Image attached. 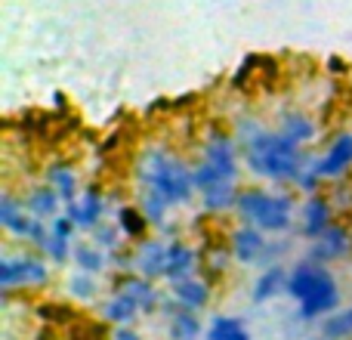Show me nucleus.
Segmentation results:
<instances>
[{
	"label": "nucleus",
	"mask_w": 352,
	"mask_h": 340,
	"mask_svg": "<svg viewBox=\"0 0 352 340\" xmlns=\"http://www.w3.org/2000/svg\"><path fill=\"white\" fill-rule=\"evenodd\" d=\"M238 140H241V155L248 161L250 173L269 182H297L300 170L312 158V155L303 152V146H297L287 136L272 134V130L260 127L254 121H241Z\"/></svg>",
	"instance_id": "f257e3e1"
},
{
	"label": "nucleus",
	"mask_w": 352,
	"mask_h": 340,
	"mask_svg": "<svg viewBox=\"0 0 352 340\" xmlns=\"http://www.w3.org/2000/svg\"><path fill=\"white\" fill-rule=\"evenodd\" d=\"M297 300V312L303 322H316V319H328L340 306V288L337 279L331 275L328 266L316 260H297L287 269V291Z\"/></svg>",
	"instance_id": "f03ea898"
},
{
	"label": "nucleus",
	"mask_w": 352,
	"mask_h": 340,
	"mask_svg": "<svg viewBox=\"0 0 352 340\" xmlns=\"http://www.w3.org/2000/svg\"><path fill=\"white\" fill-rule=\"evenodd\" d=\"M136 180H140V189H148V192L161 195L170 207H182L195 198V176L192 167L179 158V155L167 152L161 146H152L142 152L140 167H136Z\"/></svg>",
	"instance_id": "7ed1b4c3"
},
{
	"label": "nucleus",
	"mask_w": 352,
	"mask_h": 340,
	"mask_svg": "<svg viewBox=\"0 0 352 340\" xmlns=\"http://www.w3.org/2000/svg\"><path fill=\"white\" fill-rule=\"evenodd\" d=\"M235 213L244 220V226H254L269 235H281L294 226V198L281 192H269V189H241L238 195Z\"/></svg>",
	"instance_id": "20e7f679"
},
{
	"label": "nucleus",
	"mask_w": 352,
	"mask_h": 340,
	"mask_svg": "<svg viewBox=\"0 0 352 340\" xmlns=\"http://www.w3.org/2000/svg\"><path fill=\"white\" fill-rule=\"evenodd\" d=\"M195 176V192H207L223 182H238V146L229 134L223 130H210L201 146L198 164H192Z\"/></svg>",
	"instance_id": "39448f33"
},
{
	"label": "nucleus",
	"mask_w": 352,
	"mask_h": 340,
	"mask_svg": "<svg viewBox=\"0 0 352 340\" xmlns=\"http://www.w3.org/2000/svg\"><path fill=\"white\" fill-rule=\"evenodd\" d=\"M50 281V266L34 254H19L10 257L6 254L0 260V294H12V291H34L43 288Z\"/></svg>",
	"instance_id": "423d86ee"
},
{
	"label": "nucleus",
	"mask_w": 352,
	"mask_h": 340,
	"mask_svg": "<svg viewBox=\"0 0 352 340\" xmlns=\"http://www.w3.org/2000/svg\"><path fill=\"white\" fill-rule=\"evenodd\" d=\"M0 226H3L10 235L34 244L37 251L43 248V242H47V235H50V226L43 223V220H37L34 213H28L25 201L12 198L10 192L0 195Z\"/></svg>",
	"instance_id": "0eeeda50"
},
{
	"label": "nucleus",
	"mask_w": 352,
	"mask_h": 340,
	"mask_svg": "<svg viewBox=\"0 0 352 340\" xmlns=\"http://www.w3.org/2000/svg\"><path fill=\"white\" fill-rule=\"evenodd\" d=\"M105 213H109V201H105V195L99 192L96 186L84 189L78 201L65 204V217L72 220L78 229H87V232H93L99 223H105Z\"/></svg>",
	"instance_id": "6e6552de"
},
{
	"label": "nucleus",
	"mask_w": 352,
	"mask_h": 340,
	"mask_svg": "<svg viewBox=\"0 0 352 340\" xmlns=\"http://www.w3.org/2000/svg\"><path fill=\"white\" fill-rule=\"evenodd\" d=\"M229 251L244 266H266L269 238H266V232L254 229V226H238L229 238Z\"/></svg>",
	"instance_id": "1a4fd4ad"
},
{
	"label": "nucleus",
	"mask_w": 352,
	"mask_h": 340,
	"mask_svg": "<svg viewBox=\"0 0 352 340\" xmlns=\"http://www.w3.org/2000/svg\"><path fill=\"white\" fill-rule=\"evenodd\" d=\"M74 232H78V226H74L65 213H59V217L50 223V235H47V242H43L41 254L47 257L53 266H65V263L72 260L74 244H78L74 242Z\"/></svg>",
	"instance_id": "9d476101"
},
{
	"label": "nucleus",
	"mask_w": 352,
	"mask_h": 340,
	"mask_svg": "<svg viewBox=\"0 0 352 340\" xmlns=\"http://www.w3.org/2000/svg\"><path fill=\"white\" fill-rule=\"evenodd\" d=\"M167 248L170 242H161V238H142L133 251V269L136 275L148 281L167 279Z\"/></svg>",
	"instance_id": "9b49d317"
},
{
	"label": "nucleus",
	"mask_w": 352,
	"mask_h": 340,
	"mask_svg": "<svg viewBox=\"0 0 352 340\" xmlns=\"http://www.w3.org/2000/svg\"><path fill=\"white\" fill-rule=\"evenodd\" d=\"M349 254H352V232L346 226H331L324 235H318L309 244V260L322 263V266H328L334 260H346Z\"/></svg>",
	"instance_id": "f8f14e48"
},
{
	"label": "nucleus",
	"mask_w": 352,
	"mask_h": 340,
	"mask_svg": "<svg viewBox=\"0 0 352 340\" xmlns=\"http://www.w3.org/2000/svg\"><path fill=\"white\" fill-rule=\"evenodd\" d=\"M352 167V134H340L331 140L324 155H316V170L322 180H340Z\"/></svg>",
	"instance_id": "ddd939ff"
},
{
	"label": "nucleus",
	"mask_w": 352,
	"mask_h": 340,
	"mask_svg": "<svg viewBox=\"0 0 352 340\" xmlns=\"http://www.w3.org/2000/svg\"><path fill=\"white\" fill-rule=\"evenodd\" d=\"M331 213H334V204H331L328 198H322V195H309L303 204V211H300V220H303V235L309 238V242H316L318 235H324V232L331 229Z\"/></svg>",
	"instance_id": "4468645a"
},
{
	"label": "nucleus",
	"mask_w": 352,
	"mask_h": 340,
	"mask_svg": "<svg viewBox=\"0 0 352 340\" xmlns=\"http://www.w3.org/2000/svg\"><path fill=\"white\" fill-rule=\"evenodd\" d=\"M43 182H47L50 189H56V195H59L65 204H72V201L80 198L78 170L68 164V161H50V164L43 167Z\"/></svg>",
	"instance_id": "2eb2a0df"
},
{
	"label": "nucleus",
	"mask_w": 352,
	"mask_h": 340,
	"mask_svg": "<svg viewBox=\"0 0 352 340\" xmlns=\"http://www.w3.org/2000/svg\"><path fill=\"white\" fill-rule=\"evenodd\" d=\"M118 291L127 294V297L142 310V316H152V312H158L161 304H164V297L158 294L155 281L142 279V275H124V279L118 281Z\"/></svg>",
	"instance_id": "dca6fc26"
},
{
	"label": "nucleus",
	"mask_w": 352,
	"mask_h": 340,
	"mask_svg": "<svg viewBox=\"0 0 352 340\" xmlns=\"http://www.w3.org/2000/svg\"><path fill=\"white\" fill-rule=\"evenodd\" d=\"M22 201H25V207H28V213H34V217L43 220V223H53L59 213H65V201H62L59 195H56V189H50L47 182L31 186Z\"/></svg>",
	"instance_id": "f3484780"
},
{
	"label": "nucleus",
	"mask_w": 352,
	"mask_h": 340,
	"mask_svg": "<svg viewBox=\"0 0 352 340\" xmlns=\"http://www.w3.org/2000/svg\"><path fill=\"white\" fill-rule=\"evenodd\" d=\"M161 310H164L167 325H170V340H198L201 337V319H198V312L179 306L173 297L164 300V304H161Z\"/></svg>",
	"instance_id": "a211bd4d"
},
{
	"label": "nucleus",
	"mask_w": 352,
	"mask_h": 340,
	"mask_svg": "<svg viewBox=\"0 0 352 340\" xmlns=\"http://www.w3.org/2000/svg\"><path fill=\"white\" fill-rule=\"evenodd\" d=\"M198 251L188 248L186 242H179V238H173L170 248H167V281L176 285V281H186L195 275V269H198Z\"/></svg>",
	"instance_id": "6ab92c4d"
},
{
	"label": "nucleus",
	"mask_w": 352,
	"mask_h": 340,
	"mask_svg": "<svg viewBox=\"0 0 352 340\" xmlns=\"http://www.w3.org/2000/svg\"><path fill=\"white\" fill-rule=\"evenodd\" d=\"M278 134L287 136L291 142H297V146H306V142H312L318 136V124L306 111H285L278 124Z\"/></svg>",
	"instance_id": "aec40b11"
},
{
	"label": "nucleus",
	"mask_w": 352,
	"mask_h": 340,
	"mask_svg": "<svg viewBox=\"0 0 352 340\" xmlns=\"http://www.w3.org/2000/svg\"><path fill=\"white\" fill-rule=\"evenodd\" d=\"M170 297L179 306H186V310L198 312V310H204V306L210 304V285H207L204 279H195V275H192V279L170 285Z\"/></svg>",
	"instance_id": "412c9836"
},
{
	"label": "nucleus",
	"mask_w": 352,
	"mask_h": 340,
	"mask_svg": "<svg viewBox=\"0 0 352 340\" xmlns=\"http://www.w3.org/2000/svg\"><path fill=\"white\" fill-rule=\"evenodd\" d=\"M140 316H142V310L124 291H115L102 304V319L109 325H115V328H130V325H133Z\"/></svg>",
	"instance_id": "4be33fe9"
},
{
	"label": "nucleus",
	"mask_w": 352,
	"mask_h": 340,
	"mask_svg": "<svg viewBox=\"0 0 352 340\" xmlns=\"http://www.w3.org/2000/svg\"><path fill=\"white\" fill-rule=\"evenodd\" d=\"M281 291H287V269L281 266V263H275V266H266L263 269V275L256 279L254 291H250V297L256 300V304H269L272 297H278Z\"/></svg>",
	"instance_id": "5701e85b"
},
{
	"label": "nucleus",
	"mask_w": 352,
	"mask_h": 340,
	"mask_svg": "<svg viewBox=\"0 0 352 340\" xmlns=\"http://www.w3.org/2000/svg\"><path fill=\"white\" fill-rule=\"evenodd\" d=\"M72 260H74V269H78V273L102 275L105 269H109V260H111V257L105 254L102 248H96L93 242H78V244H74Z\"/></svg>",
	"instance_id": "b1692460"
},
{
	"label": "nucleus",
	"mask_w": 352,
	"mask_h": 340,
	"mask_svg": "<svg viewBox=\"0 0 352 340\" xmlns=\"http://www.w3.org/2000/svg\"><path fill=\"white\" fill-rule=\"evenodd\" d=\"M207 340H250V331H248V325H244V319L219 312V316H213L210 325H207Z\"/></svg>",
	"instance_id": "393cba45"
},
{
	"label": "nucleus",
	"mask_w": 352,
	"mask_h": 340,
	"mask_svg": "<svg viewBox=\"0 0 352 340\" xmlns=\"http://www.w3.org/2000/svg\"><path fill=\"white\" fill-rule=\"evenodd\" d=\"M136 207L142 211V217L148 220V226H164L167 223V213L173 211L161 195L148 192V189H136Z\"/></svg>",
	"instance_id": "a878e982"
},
{
	"label": "nucleus",
	"mask_w": 352,
	"mask_h": 340,
	"mask_svg": "<svg viewBox=\"0 0 352 340\" xmlns=\"http://www.w3.org/2000/svg\"><path fill=\"white\" fill-rule=\"evenodd\" d=\"M322 340H352V306L322 319Z\"/></svg>",
	"instance_id": "bb28decb"
},
{
	"label": "nucleus",
	"mask_w": 352,
	"mask_h": 340,
	"mask_svg": "<svg viewBox=\"0 0 352 340\" xmlns=\"http://www.w3.org/2000/svg\"><path fill=\"white\" fill-rule=\"evenodd\" d=\"M90 242L96 244V248H102L109 257H115L127 238H124V232L118 229V223H109V220H105V223H99L96 229L90 232Z\"/></svg>",
	"instance_id": "cd10ccee"
},
{
	"label": "nucleus",
	"mask_w": 352,
	"mask_h": 340,
	"mask_svg": "<svg viewBox=\"0 0 352 340\" xmlns=\"http://www.w3.org/2000/svg\"><path fill=\"white\" fill-rule=\"evenodd\" d=\"M115 223L124 232V238H142L148 220L142 217L140 207H115Z\"/></svg>",
	"instance_id": "c85d7f7f"
},
{
	"label": "nucleus",
	"mask_w": 352,
	"mask_h": 340,
	"mask_svg": "<svg viewBox=\"0 0 352 340\" xmlns=\"http://www.w3.org/2000/svg\"><path fill=\"white\" fill-rule=\"evenodd\" d=\"M68 294H72L74 300H93L99 294V275H87V273H74L72 279H68Z\"/></svg>",
	"instance_id": "c756f323"
},
{
	"label": "nucleus",
	"mask_w": 352,
	"mask_h": 340,
	"mask_svg": "<svg viewBox=\"0 0 352 340\" xmlns=\"http://www.w3.org/2000/svg\"><path fill=\"white\" fill-rule=\"evenodd\" d=\"M229 257H232V251L217 248V251L210 254V266H213V269H226V266H229Z\"/></svg>",
	"instance_id": "7c9ffc66"
},
{
	"label": "nucleus",
	"mask_w": 352,
	"mask_h": 340,
	"mask_svg": "<svg viewBox=\"0 0 352 340\" xmlns=\"http://www.w3.org/2000/svg\"><path fill=\"white\" fill-rule=\"evenodd\" d=\"M115 340H142V337L136 334L133 328H118V331H115Z\"/></svg>",
	"instance_id": "2f4dec72"
}]
</instances>
